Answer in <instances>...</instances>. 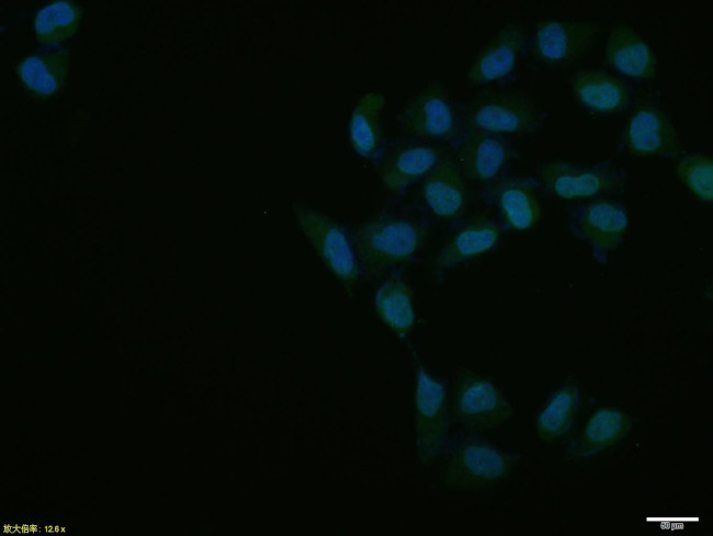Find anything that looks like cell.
I'll use <instances>...</instances> for the list:
<instances>
[{
    "mask_svg": "<svg viewBox=\"0 0 713 536\" xmlns=\"http://www.w3.org/2000/svg\"><path fill=\"white\" fill-rule=\"evenodd\" d=\"M428 239L427 227L412 218L381 215L363 223L355 233V251L361 269L381 274L414 259Z\"/></svg>",
    "mask_w": 713,
    "mask_h": 536,
    "instance_id": "1",
    "label": "cell"
},
{
    "mask_svg": "<svg viewBox=\"0 0 713 536\" xmlns=\"http://www.w3.org/2000/svg\"><path fill=\"white\" fill-rule=\"evenodd\" d=\"M298 226L317 255L348 289L359 280V266L340 226L327 215L305 203L292 204Z\"/></svg>",
    "mask_w": 713,
    "mask_h": 536,
    "instance_id": "2",
    "label": "cell"
},
{
    "mask_svg": "<svg viewBox=\"0 0 713 536\" xmlns=\"http://www.w3.org/2000/svg\"><path fill=\"white\" fill-rule=\"evenodd\" d=\"M542 116L534 99L519 91L490 93L474 101L466 121L473 130L524 134L534 130Z\"/></svg>",
    "mask_w": 713,
    "mask_h": 536,
    "instance_id": "3",
    "label": "cell"
},
{
    "mask_svg": "<svg viewBox=\"0 0 713 536\" xmlns=\"http://www.w3.org/2000/svg\"><path fill=\"white\" fill-rule=\"evenodd\" d=\"M511 470L510 459L500 452L486 444L471 443L448 460L443 480L456 492H483L505 481Z\"/></svg>",
    "mask_w": 713,
    "mask_h": 536,
    "instance_id": "4",
    "label": "cell"
},
{
    "mask_svg": "<svg viewBox=\"0 0 713 536\" xmlns=\"http://www.w3.org/2000/svg\"><path fill=\"white\" fill-rule=\"evenodd\" d=\"M513 413L511 404L489 380L464 375L457 381L453 415L469 430H490L501 426Z\"/></svg>",
    "mask_w": 713,
    "mask_h": 536,
    "instance_id": "5",
    "label": "cell"
},
{
    "mask_svg": "<svg viewBox=\"0 0 713 536\" xmlns=\"http://www.w3.org/2000/svg\"><path fill=\"white\" fill-rule=\"evenodd\" d=\"M399 124L406 133L420 138H450L455 129V116L444 84L433 80L420 88L401 110Z\"/></svg>",
    "mask_w": 713,
    "mask_h": 536,
    "instance_id": "6",
    "label": "cell"
},
{
    "mask_svg": "<svg viewBox=\"0 0 713 536\" xmlns=\"http://www.w3.org/2000/svg\"><path fill=\"white\" fill-rule=\"evenodd\" d=\"M599 31L600 25L597 22L545 20L536 26L533 49L542 61L566 66L590 50Z\"/></svg>",
    "mask_w": 713,
    "mask_h": 536,
    "instance_id": "7",
    "label": "cell"
},
{
    "mask_svg": "<svg viewBox=\"0 0 713 536\" xmlns=\"http://www.w3.org/2000/svg\"><path fill=\"white\" fill-rule=\"evenodd\" d=\"M624 142L627 150L638 157H677L681 142L666 113L657 105L644 101L631 113Z\"/></svg>",
    "mask_w": 713,
    "mask_h": 536,
    "instance_id": "8",
    "label": "cell"
},
{
    "mask_svg": "<svg viewBox=\"0 0 713 536\" xmlns=\"http://www.w3.org/2000/svg\"><path fill=\"white\" fill-rule=\"evenodd\" d=\"M539 176L548 193L563 199L609 193L622 183V175L615 169L582 167L561 160L543 163Z\"/></svg>",
    "mask_w": 713,
    "mask_h": 536,
    "instance_id": "9",
    "label": "cell"
},
{
    "mask_svg": "<svg viewBox=\"0 0 713 536\" xmlns=\"http://www.w3.org/2000/svg\"><path fill=\"white\" fill-rule=\"evenodd\" d=\"M448 418L444 390L420 368L416 388V434L417 447L422 463L433 458L445 442Z\"/></svg>",
    "mask_w": 713,
    "mask_h": 536,
    "instance_id": "10",
    "label": "cell"
},
{
    "mask_svg": "<svg viewBox=\"0 0 713 536\" xmlns=\"http://www.w3.org/2000/svg\"><path fill=\"white\" fill-rule=\"evenodd\" d=\"M524 39L525 31L520 24L500 28L469 64L466 70L467 84L479 88L508 76L517 65Z\"/></svg>",
    "mask_w": 713,
    "mask_h": 536,
    "instance_id": "11",
    "label": "cell"
},
{
    "mask_svg": "<svg viewBox=\"0 0 713 536\" xmlns=\"http://www.w3.org/2000/svg\"><path fill=\"white\" fill-rule=\"evenodd\" d=\"M607 62L635 79L647 80L656 76V60L648 44L627 24L615 25L606 42Z\"/></svg>",
    "mask_w": 713,
    "mask_h": 536,
    "instance_id": "12",
    "label": "cell"
},
{
    "mask_svg": "<svg viewBox=\"0 0 713 536\" xmlns=\"http://www.w3.org/2000/svg\"><path fill=\"white\" fill-rule=\"evenodd\" d=\"M509 157L506 145L489 133L473 130L460 144L456 166L463 176L474 181L495 179Z\"/></svg>",
    "mask_w": 713,
    "mask_h": 536,
    "instance_id": "13",
    "label": "cell"
},
{
    "mask_svg": "<svg viewBox=\"0 0 713 536\" xmlns=\"http://www.w3.org/2000/svg\"><path fill=\"white\" fill-rule=\"evenodd\" d=\"M421 193L430 210L439 218H456L464 209V176L450 159H441L426 175Z\"/></svg>",
    "mask_w": 713,
    "mask_h": 536,
    "instance_id": "14",
    "label": "cell"
},
{
    "mask_svg": "<svg viewBox=\"0 0 713 536\" xmlns=\"http://www.w3.org/2000/svg\"><path fill=\"white\" fill-rule=\"evenodd\" d=\"M629 219L618 204L598 201L584 206L577 216L580 235L600 251H611L623 240Z\"/></svg>",
    "mask_w": 713,
    "mask_h": 536,
    "instance_id": "15",
    "label": "cell"
},
{
    "mask_svg": "<svg viewBox=\"0 0 713 536\" xmlns=\"http://www.w3.org/2000/svg\"><path fill=\"white\" fill-rule=\"evenodd\" d=\"M571 90L579 104L599 113H619L630 102V90L623 81L597 70L577 72Z\"/></svg>",
    "mask_w": 713,
    "mask_h": 536,
    "instance_id": "16",
    "label": "cell"
},
{
    "mask_svg": "<svg viewBox=\"0 0 713 536\" xmlns=\"http://www.w3.org/2000/svg\"><path fill=\"white\" fill-rule=\"evenodd\" d=\"M440 151L430 145H407L394 152L382 166L381 179L386 191L401 193L427 175L440 161Z\"/></svg>",
    "mask_w": 713,
    "mask_h": 536,
    "instance_id": "17",
    "label": "cell"
},
{
    "mask_svg": "<svg viewBox=\"0 0 713 536\" xmlns=\"http://www.w3.org/2000/svg\"><path fill=\"white\" fill-rule=\"evenodd\" d=\"M499 228L491 221L478 219L455 232L441 248L433 260L438 272L451 269L462 262L491 250L498 242Z\"/></svg>",
    "mask_w": 713,
    "mask_h": 536,
    "instance_id": "18",
    "label": "cell"
},
{
    "mask_svg": "<svg viewBox=\"0 0 713 536\" xmlns=\"http://www.w3.org/2000/svg\"><path fill=\"white\" fill-rule=\"evenodd\" d=\"M630 429L631 420L624 412L615 408L599 409L573 443L568 452L569 458L581 460L595 456L619 443Z\"/></svg>",
    "mask_w": 713,
    "mask_h": 536,
    "instance_id": "19",
    "label": "cell"
},
{
    "mask_svg": "<svg viewBox=\"0 0 713 536\" xmlns=\"http://www.w3.org/2000/svg\"><path fill=\"white\" fill-rule=\"evenodd\" d=\"M385 106V96L375 91L362 94L355 102L349 122V136L354 150L371 157L378 147L381 117Z\"/></svg>",
    "mask_w": 713,
    "mask_h": 536,
    "instance_id": "20",
    "label": "cell"
},
{
    "mask_svg": "<svg viewBox=\"0 0 713 536\" xmlns=\"http://www.w3.org/2000/svg\"><path fill=\"white\" fill-rule=\"evenodd\" d=\"M68 72V53L57 50L26 57L18 67L24 85L41 96H49L64 84Z\"/></svg>",
    "mask_w": 713,
    "mask_h": 536,
    "instance_id": "21",
    "label": "cell"
},
{
    "mask_svg": "<svg viewBox=\"0 0 713 536\" xmlns=\"http://www.w3.org/2000/svg\"><path fill=\"white\" fill-rule=\"evenodd\" d=\"M497 202L506 221L516 230L532 229L541 219L537 196L524 181L513 180L500 185Z\"/></svg>",
    "mask_w": 713,
    "mask_h": 536,
    "instance_id": "22",
    "label": "cell"
},
{
    "mask_svg": "<svg viewBox=\"0 0 713 536\" xmlns=\"http://www.w3.org/2000/svg\"><path fill=\"white\" fill-rule=\"evenodd\" d=\"M375 305L382 321L394 332L405 334L414 326L411 290L399 280L383 283L376 294Z\"/></svg>",
    "mask_w": 713,
    "mask_h": 536,
    "instance_id": "23",
    "label": "cell"
},
{
    "mask_svg": "<svg viewBox=\"0 0 713 536\" xmlns=\"http://www.w3.org/2000/svg\"><path fill=\"white\" fill-rule=\"evenodd\" d=\"M80 10L68 1H54L35 16V34L41 44H56L70 37L80 22Z\"/></svg>",
    "mask_w": 713,
    "mask_h": 536,
    "instance_id": "24",
    "label": "cell"
},
{
    "mask_svg": "<svg viewBox=\"0 0 713 536\" xmlns=\"http://www.w3.org/2000/svg\"><path fill=\"white\" fill-rule=\"evenodd\" d=\"M578 408V389L573 385L562 387L539 415L536 434L543 441H553L570 426Z\"/></svg>",
    "mask_w": 713,
    "mask_h": 536,
    "instance_id": "25",
    "label": "cell"
},
{
    "mask_svg": "<svg viewBox=\"0 0 713 536\" xmlns=\"http://www.w3.org/2000/svg\"><path fill=\"white\" fill-rule=\"evenodd\" d=\"M676 173L679 180L700 199L712 202L713 161L705 153H691L681 158Z\"/></svg>",
    "mask_w": 713,
    "mask_h": 536,
    "instance_id": "26",
    "label": "cell"
}]
</instances>
